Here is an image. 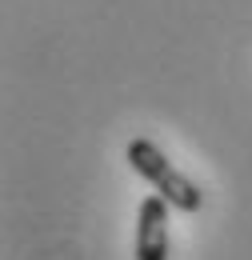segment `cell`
<instances>
[{
    "label": "cell",
    "mask_w": 252,
    "mask_h": 260,
    "mask_svg": "<svg viewBox=\"0 0 252 260\" xmlns=\"http://www.w3.org/2000/svg\"><path fill=\"white\" fill-rule=\"evenodd\" d=\"M124 156H128V164H132V172H140L152 188H156L176 212H200L204 208V192L192 184L184 172H176L172 168V160L160 152L152 140H144V136H136V140H128V148H124Z\"/></svg>",
    "instance_id": "obj_1"
},
{
    "label": "cell",
    "mask_w": 252,
    "mask_h": 260,
    "mask_svg": "<svg viewBox=\"0 0 252 260\" xmlns=\"http://www.w3.org/2000/svg\"><path fill=\"white\" fill-rule=\"evenodd\" d=\"M168 208L172 204L160 192L140 200V212H136V244H132L136 260H168V252H172V240H168Z\"/></svg>",
    "instance_id": "obj_2"
}]
</instances>
